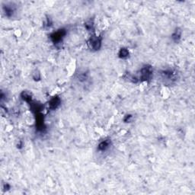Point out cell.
Returning <instances> with one entry per match:
<instances>
[{
  "label": "cell",
  "instance_id": "cell-1",
  "mask_svg": "<svg viewBox=\"0 0 195 195\" xmlns=\"http://www.w3.org/2000/svg\"><path fill=\"white\" fill-rule=\"evenodd\" d=\"M101 43H102V38L100 36H92L89 38V41H88V44H89V47H90V49H92V50H98L101 47Z\"/></svg>",
  "mask_w": 195,
  "mask_h": 195
},
{
  "label": "cell",
  "instance_id": "cell-2",
  "mask_svg": "<svg viewBox=\"0 0 195 195\" xmlns=\"http://www.w3.org/2000/svg\"><path fill=\"white\" fill-rule=\"evenodd\" d=\"M153 75V69L150 66H145L140 70V79L143 82H147Z\"/></svg>",
  "mask_w": 195,
  "mask_h": 195
},
{
  "label": "cell",
  "instance_id": "cell-3",
  "mask_svg": "<svg viewBox=\"0 0 195 195\" xmlns=\"http://www.w3.org/2000/svg\"><path fill=\"white\" fill-rule=\"evenodd\" d=\"M66 31L63 29H60V30L57 31L53 32L52 35H50V38L52 40L54 44H59L63 41L64 37L66 36Z\"/></svg>",
  "mask_w": 195,
  "mask_h": 195
},
{
  "label": "cell",
  "instance_id": "cell-4",
  "mask_svg": "<svg viewBox=\"0 0 195 195\" xmlns=\"http://www.w3.org/2000/svg\"><path fill=\"white\" fill-rule=\"evenodd\" d=\"M161 75L162 78L165 80H169L172 81L175 79V72L171 69H167V70H163L161 72Z\"/></svg>",
  "mask_w": 195,
  "mask_h": 195
},
{
  "label": "cell",
  "instance_id": "cell-5",
  "mask_svg": "<svg viewBox=\"0 0 195 195\" xmlns=\"http://www.w3.org/2000/svg\"><path fill=\"white\" fill-rule=\"evenodd\" d=\"M111 146V142L110 140H105L101 142L98 146V149L100 152H105L110 149Z\"/></svg>",
  "mask_w": 195,
  "mask_h": 195
},
{
  "label": "cell",
  "instance_id": "cell-6",
  "mask_svg": "<svg viewBox=\"0 0 195 195\" xmlns=\"http://www.w3.org/2000/svg\"><path fill=\"white\" fill-rule=\"evenodd\" d=\"M3 12L7 17H12L15 12V8L13 5H6L3 6Z\"/></svg>",
  "mask_w": 195,
  "mask_h": 195
},
{
  "label": "cell",
  "instance_id": "cell-7",
  "mask_svg": "<svg viewBox=\"0 0 195 195\" xmlns=\"http://www.w3.org/2000/svg\"><path fill=\"white\" fill-rule=\"evenodd\" d=\"M60 99L58 97H53L49 102V106L51 110H55L60 106Z\"/></svg>",
  "mask_w": 195,
  "mask_h": 195
},
{
  "label": "cell",
  "instance_id": "cell-8",
  "mask_svg": "<svg viewBox=\"0 0 195 195\" xmlns=\"http://www.w3.org/2000/svg\"><path fill=\"white\" fill-rule=\"evenodd\" d=\"M129 50L127 48H121L119 51V57L121 59H126L129 57Z\"/></svg>",
  "mask_w": 195,
  "mask_h": 195
},
{
  "label": "cell",
  "instance_id": "cell-9",
  "mask_svg": "<svg viewBox=\"0 0 195 195\" xmlns=\"http://www.w3.org/2000/svg\"><path fill=\"white\" fill-rule=\"evenodd\" d=\"M181 37H182V31L178 29H176L175 31L172 34V36H171V38L174 41L177 42L179 40L181 39Z\"/></svg>",
  "mask_w": 195,
  "mask_h": 195
},
{
  "label": "cell",
  "instance_id": "cell-10",
  "mask_svg": "<svg viewBox=\"0 0 195 195\" xmlns=\"http://www.w3.org/2000/svg\"><path fill=\"white\" fill-rule=\"evenodd\" d=\"M85 27L89 31H93L94 30V22L92 20H89L88 21H86V24H85Z\"/></svg>",
  "mask_w": 195,
  "mask_h": 195
},
{
  "label": "cell",
  "instance_id": "cell-11",
  "mask_svg": "<svg viewBox=\"0 0 195 195\" xmlns=\"http://www.w3.org/2000/svg\"><path fill=\"white\" fill-rule=\"evenodd\" d=\"M21 98H22L23 100L27 102L31 101V95L28 92H23V93L21 94Z\"/></svg>",
  "mask_w": 195,
  "mask_h": 195
},
{
  "label": "cell",
  "instance_id": "cell-12",
  "mask_svg": "<svg viewBox=\"0 0 195 195\" xmlns=\"http://www.w3.org/2000/svg\"><path fill=\"white\" fill-rule=\"evenodd\" d=\"M131 119H132V116L131 115H127L126 116V118L124 119V121L128 123V122L131 121Z\"/></svg>",
  "mask_w": 195,
  "mask_h": 195
}]
</instances>
